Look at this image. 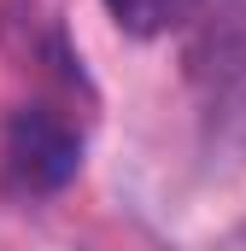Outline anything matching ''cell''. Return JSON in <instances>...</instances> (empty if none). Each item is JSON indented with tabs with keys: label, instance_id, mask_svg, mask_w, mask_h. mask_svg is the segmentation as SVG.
Returning <instances> with one entry per match:
<instances>
[{
	"label": "cell",
	"instance_id": "obj_2",
	"mask_svg": "<svg viewBox=\"0 0 246 251\" xmlns=\"http://www.w3.org/2000/svg\"><path fill=\"white\" fill-rule=\"evenodd\" d=\"M193 76L223 94L246 88V0H205V24L193 41Z\"/></svg>",
	"mask_w": 246,
	"mask_h": 251
},
{
	"label": "cell",
	"instance_id": "obj_3",
	"mask_svg": "<svg viewBox=\"0 0 246 251\" xmlns=\"http://www.w3.org/2000/svg\"><path fill=\"white\" fill-rule=\"evenodd\" d=\"M106 6H112V18H118L129 35H164L182 18H193L205 0H106Z\"/></svg>",
	"mask_w": 246,
	"mask_h": 251
},
{
	"label": "cell",
	"instance_id": "obj_1",
	"mask_svg": "<svg viewBox=\"0 0 246 251\" xmlns=\"http://www.w3.org/2000/svg\"><path fill=\"white\" fill-rule=\"evenodd\" d=\"M82 164V134L59 105H18L0 146V176L18 199L59 193Z\"/></svg>",
	"mask_w": 246,
	"mask_h": 251
}]
</instances>
